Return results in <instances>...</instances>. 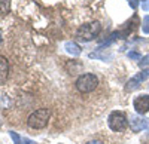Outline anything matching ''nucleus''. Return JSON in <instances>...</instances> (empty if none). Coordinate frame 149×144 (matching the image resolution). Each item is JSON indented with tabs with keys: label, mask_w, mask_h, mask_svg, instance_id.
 Wrapping results in <instances>:
<instances>
[{
	"label": "nucleus",
	"mask_w": 149,
	"mask_h": 144,
	"mask_svg": "<svg viewBox=\"0 0 149 144\" xmlns=\"http://www.w3.org/2000/svg\"><path fill=\"white\" fill-rule=\"evenodd\" d=\"M146 79H149V68H143L142 71L136 73L134 76H131V79L127 82V85H125V91L127 92H133L136 89H139Z\"/></svg>",
	"instance_id": "5"
},
{
	"label": "nucleus",
	"mask_w": 149,
	"mask_h": 144,
	"mask_svg": "<svg viewBox=\"0 0 149 144\" xmlns=\"http://www.w3.org/2000/svg\"><path fill=\"white\" fill-rule=\"evenodd\" d=\"M139 2H145V0H139Z\"/></svg>",
	"instance_id": "20"
},
{
	"label": "nucleus",
	"mask_w": 149,
	"mask_h": 144,
	"mask_svg": "<svg viewBox=\"0 0 149 144\" xmlns=\"http://www.w3.org/2000/svg\"><path fill=\"white\" fill-rule=\"evenodd\" d=\"M49 117H51V110L46 109V107H42V109L34 110L27 117V125L31 129H43L48 126Z\"/></svg>",
	"instance_id": "1"
},
{
	"label": "nucleus",
	"mask_w": 149,
	"mask_h": 144,
	"mask_svg": "<svg viewBox=\"0 0 149 144\" xmlns=\"http://www.w3.org/2000/svg\"><path fill=\"white\" fill-rule=\"evenodd\" d=\"M14 103V97L8 88L0 85V109H9Z\"/></svg>",
	"instance_id": "8"
},
{
	"label": "nucleus",
	"mask_w": 149,
	"mask_h": 144,
	"mask_svg": "<svg viewBox=\"0 0 149 144\" xmlns=\"http://www.w3.org/2000/svg\"><path fill=\"white\" fill-rule=\"evenodd\" d=\"M9 137L12 138V143L14 144H36L33 140L19 135L18 132H15V131H9Z\"/></svg>",
	"instance_id": "10"
},
{
	"label": "nucleus",
	"mask_w": 149,
	"mask_h": 144,
	"mask_svg": "<svg viewBox=\"0 0 149 144\" xmlns=\"http://www.w3.org/2000/svg\"><path fill=\"white\" fill-rule=\"evenodd\" d=\"M127 56H128L130 59H134V61H140V59H142V55H140L139 51H130V52L127 54Z\"/></svg>",
	"instance_id": "15"
},
{
	"label": "nucleus",
	"mask_w": 149,
	"mask_h": 144,
	"mask_svg": "<svg viewBox=\"0 0 149 144\" xmlns=\"http://www.w3.org/2000/svg\"><path fill=\"white\" fill-rule=\"evenodd\" d=\"M133 107L137 114H146L149 112V95L148 94H140L133 100Z\"/></svg>",
	"instance_id": "6"
},
{
	"label": "nucleus",
	"mask_w": 149,
	"mask_h": 144,
	"mask_svg": "<svg viewBox=\"0 0 149 144\" xmlns=\"http://www.w3.org/2000/svg\"><path fill=\"white\" fill-rule=\"evenodd\" d=\"M10 9V0H0V15L8 14Z\"/></svg>",
	"instance_id": "13"
},
{
	"label": "nucleus",
	"mask_w": 149,
	"mask_h": 144,
	"mask_svg": "<svg viewBox=\"0 0 149 144\" xmlns=\"http://www.w3.org/2000/svg\"><path fill=\"white\" fill-rule=\"evenodd\" d=\"M148 134H149V132H148ZM145 141H146V143H149V138H145Z\"/></svg>",
	"instance_id": "19"
},
{
	"label": "nucleus",
	"mask_w": 149,
	"mask_h": 144,
	"mask_svg": "<svg viewBox=\"0 0 149 144\" xmlns=\"http://www.w3.org/2000/svg\"><path fill=\"white\" fill-rule=\"evenodd\" d=\"M8 73H9V61L0 55V85L8 79Z\"/></svg>",
	"instance_id": "9"
},
{
	"label": "nucleus",
	"mask_w": 149,
	"mask_h": 144,
	"mask_svg": "<svg viewBox=\"0 0 149 144\" xmlns=\"http://www.w3.org/2000/svg\"><path fill=\"white\" fill-rule=\"evenodd\" d=\"M100 31H102L100 22L94 21V22H90V24H84V25H81L76 30V39L81 40V42H91L97 37Z\"/></svg>",
	"instance_id": "2"
},
{
	"label": "nucleus",
	"mask_w": 149,
	"mask_h": 144,
	"mask_svg": "<svg viewBox=\"0 0 149 144\" xmlns=\"http://www.w3.org/2000/svg\"><path fill=\"white\" fill-rule=\"evenodd\" d=\"M86 144H104V143L100 141V140H91V141H88Z\"/></svg>",
	"instance_id": "17"
},
{
	"label": "nucleus",
	"mask_w": 149,
	"mask_h": 144,
	"mask_svg": "<svg viewBox=\"0 0 149 144\" xmlns=\"http://www.w3.org/2000/svg\"><path fill=\"white\" fill-rule=\"evenodd\" d=\"M110 56H112V54L107 51V46L106 48H100V49H97L95 52L90 54V58H95V59H100V61H107Z\"/></svg>",
	"instance_id": "11"
},
{
	"label": "nucleus",
	"mask_w": 149,
	"mask_h": 144,
	"mask_svg": "<svg viewBox=\"0 0 149 144\" xmlns=\"http://www.w3.org/2000/svg\"><path fill=\"white\" fill-rule=\"evenodd\" d=\"M128 123L133 132H142L149 126V119L143 117V114H134L128 119Z\"/></svg>",
	"instance_id": "7"
},
{
	"label": "nucleus",
	"mask_w": 149,
	"mask_h": 144,
	"mask_svg": "<svg viewBox=\"0 0 149 144\" xmlns=\"http://www.w3.org/2000/svg\"><path fill=\"white\" fill-rule=\"evenodd\" d=\"M64 49H66V52L67 54H70L72 56H78V55H81V46L76 43V42H66L64 43Z\"/></svg>",
	"instance_id": "12"
},
{
	"label": "nucleus",
	"mask_w": 149,
	"mask_h": 144,
	"mask_svg": "<svg viewBox=\"0 0 149 144\" xmlns=\"http://www.w3.org/2000/svg\"><path fill=\"white\" fill-rule=\"evenodd\" d=\"M0 43H2V31H0Z\"/></svg>",
	"instance_id": "18"
},
{
	"label": "nucleus",
	"mask_w": 149,
	"mask_h": 144,
	"mask_svg": "<svg viewBox=\"0 0 149 144\" xmlns=\"http://www.w3.org/2000/svg\"><path fill=\"white\" fill-rule=\"evenodd\" d=\"M74 86L81 94H90L98 86V77L94 73H84L76 79Z\"/></svg>",
	"instance_id": "3"
},
{
	"label": "nucleus",
	"mask_w": 149,
	"mask_h": 144,
	"mask_svg": "<svg viewBox=\"0 0 149 144\" xmlns=\"http://www.w3.org/2000/svg\"><path fill=\"white\" fill-rule=\"evenodd\" d=\"M139 64L143 67V65H149V54H146L142 59H140V61H139Z\"/></svg>",
	"instance_id": "16"
},
{
	"label": "nucleus",
	"mask_w": 149,
	"mask_h": 144,
	"mask_svg": "<svg viewBox=\"0 0 149 144\" xmlns=\"http://www.w3.org/2000/svg\"><path fill=\"white\" fill-rule=\"evenodd\" d=\"M107 126L113 132H122V131H125V128L128 126V119H127L125 113L119 112V110H113L107 117Z\"/></svg>",
	"instance_id": "4"
},
{
	"label": "nucleus",
	"mask_w": 149,
	"mask_h": 144,
	"mask_svg": "<svg viewBox=\"0 0 149 144\" xmlns=\"http://www.w3.org/2000/svg\"><path fill=\"white\" fill-rule=\"evenodd\" d=\"M142 31H143V34H149V15H145V17H143Z\"/></svg>",
	"instance_id": "14"
}]
</instances>
